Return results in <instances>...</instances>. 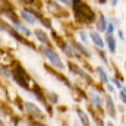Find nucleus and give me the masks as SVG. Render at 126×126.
I'll return each mask as SVG.
<instances>
[{"label":"nucleus","mask_w":126,"mask_h":126,"mask_svg":"<svg viewBox=\"0 0 126 126\" xmlns=\"http://www.w3.org/2000/svg\"><path fill=\"white\" fill-rule=\"evenodd\" d=\"M32 126H46V125H43V123H32Z\"/></svg>","instance_id":"6ab92c4d"},{"label":"nucleus","mask_w":126,"mask_h":126,"mask_svg":"<svg viewBox=\"0 0 126 126\" xmlns=\"http://www.w3.org/2000/svg\"><path fill=\"white\" fill-rule=\"evenodd\" d=\"M73 12H75L76 19L81 22H93L95 19V13L93 12V9L81 0L73 1Z\"/></svg>","instance_id":"f257e3e1"},{"label":"nucleus","mask_w":126,"mask_h":126,"mask_svg":"<svg viewBox=\"0 0 126 126\" xmlns=\"http://www.w3.org/2000/svg\"><path fill=\"white\" fill-rule=\"evenodd\" d=\"M12 27H15L18 31H21L22 34H25V35H31V32H30V30L28 28H25V27H22L21 24H18V22H13V25Z\"/></svg>","instance_id":"9b49d317"},{"label":"nucleus","mask_w":126,"mask_h":126,"mask_svg":"<svg viewBox=\"0 0 126 126\" xmlns=\"http://www.w3.org/2000/svg\"><path fill=\"white\" fill-rule=\"evenodd\" d=\"M81 38H82L84 41H87V34H85L84 31H81Z\"/></svg>","instance_id":"f3484780"},{"label":"nucleus","mask_w":126,"mask_h":126,"mask_svg":"<svg viewBox=\"0 0 126 126\" xmlns=\"http://www.w3.org/2000/svg\"><path fill=\"white\" fill-rule=\"evenodd\" d=\"M106 40H107V46H109L110 53H114L116 51V40H114L113 34H107L106 35Z\"/></svg>","instance_id":"423d86ee"},{"label":"nucleus","mask_w":126,"mask_h":126,"mask_svg":"<svg viewBox=\"0 0 126 126\" xmlns=\"http://www.w3.org/2000/svg\"><path fill=\"white\" fill-rule=\"evenodd\" d=\"M21 16H22L24 21H27V22H30V24H34V22L37 21L35 16H32V12H30V10H24Z\"/></svg>","instance_id":"6e6552de"},{"label":"nucleus","mask_w":126,"mask_h":126,"mask_svg":"<svg viewBox=\"0 0 126 126\" xmlns=\"http://www.w3.org/2000/svg\"><path fill=\"white\" fill-rule=\"evenodd\" d=\"M59 1H62V3H64V4H70V3H73L72 0H59Z\"/></svg>","instance_id":"a211bd4d"},{"label":"nucleus","mask_w":126,"mask_h":126,"mask_svg":"<svg viewBox=\"0 0 126 126\" xmlns=\"http://www.w3.org/2000/svg\"><path fill=\"white\" fill-rule=\"evenodd\" d=\"M98 1H100V3H106L107 0H98Z\"/></svg>","instance_id":"b1692460"},{"label":"nucleus","mask_w":126,"mask_h":126,"mask_svg":"<svg viewBox=\"0 0 126 126\" xmlns=\"http://www.w3.org/2000/svg\"><path fill=\"white\" fill-rule=\"evenodd\" d=\"M13 78H15V81L21 85V87H24V88H28V76H27V73L22 70V67L21 66H18L16 67V70L13 72Z\"/></svg>","instance_id":"7ed1b4c3"},{"label":"nucleus","mask_w":126,"mask_h":126,"mask_svg":"<svg viewBox=\"0 0 126 126\" xmlns=\"http://www.w3.org/2000/svg\"><path fill=\"white\" fill-rule=\"evenodd\" d=\"M90 37H91L93 43H94L97 47H100V48H103V47H104V43H103V40H101L100 34H97V32H91V34H90Z\"/></svg>","instance_id":"0eeeda50"},{"label":"nucleus","mask_w":126,"mask_h":126,"mask_svg":"<svg viewBox=\"0 0 126 126\" xmlns=\"http://www.w3.org/2000/svg\"><path fill=\"white\" fill-rule=\"evenodd\" d=\"M90 95H91V101L94 103L97 107H100V106H101V98H100V95L97 94V93H94V91H93Z\"/></svg>","instance_id":"ddd939ff"},{"label":"nucleus","mask_w":126,"mask_h":126,"mask_svg":"<svg viewBox=\"0 0 126 126\" xmlns=\"http://www.w3.org/2000/svg\"><path fill=\"white\" fill-rule=\"evenodd\" d=\"M72 126H79V125H78L76 122H73V123H72Z\"/></svg>","instance_id":"5701e85b"},{"label":"nucleus","mask_w":126,"mask_h":126,"mask_svg":"<svg viewBox=\"0 0 126 126\" xmlns=\"http://www.w3.org/2000/svg\"><path fill=\"white\" fill-rule=\"evenodd\" d=\"M35 35H37V38H38L41 43H44V44H48V38H47V35L41 31V30H37V31H35Z\"/></svg>","instance_id":"9d476101"},{"label":"nucleus","mask_w":126,"mask_h":126,"mask_svg":"<svg viewBox=\"0 0 126 126\" xmlns=\"http://www.w3.org/2000/svg\"><path fill=\"white\" fill-rule=\"evenodd\" d=\"M24 1H27V3H32L34 0H24Z\"/></svg>","instance_id":"4be33fe9"},{"label":"nucleus","mask_w":126,"mask_h":126,"mask_svg":"<svg viewBox=\"0 0 126 126\" xmlns=\"http://www.w3.org/2000/svg\"><path fill=\"white\" fill-rule=\"evenodd\" d=\"M97 70H98V75L101 76V81L109 85V76H107V73L104 72V69H103V67H97Z\"/></svg>","instance_id":"f8f14e48"},{"label":"nucleus","mask_w":126,"mask_h":126,"mask_svg":"<svg viewBox=\"0 0 126 126\" xmlns=\"http://www.w3.org/2000/svg\"><path fill=\"white\" fill-rule=\"evenodd\" d=\"M106 107H107V113H109L111 117H114V116H116V110H114V104H113V100H111L110 95L106 97Z\"/></svg>","instance_id":"39448f33"},{"label":"nucleus","mask_w":126,"mask_h":126,"mask_svg":"<svg viewBox=\"0 0 126 126\" xmlns=\"http://www.w3.org/2000/svg\"><path fill=\"white\" fill-rule=\"evenodd\" d=\"M120 98H122V101L126 104V91H122L120 93Z\"/></svg>","instance_id":"2eb2a0df"},{"label":"nucleus","mask_w":126,"mask_h":126,"mask_svg":"<svg viewBox=\"0 0 126 126\" xmlns=\"http://www.w3.org/2000/svg\"><path fill=\"white\" fill-rule=\"evenodd\" d=\"M76 113H78V116H79V119H81V123H82V125H84V126H90V120H88L87 114H85L82 110H78Z\"/></svg>","instance_id":"1a4fd4ad"},{"label":"nucleus","mask_w":126,"mask_h":126,"mask_svg":"<svg viewBox=\"0 0 126 126\" xmlns=\"http://www.w3.org/2000/svg\"><path fill=\"white\" fill-rule=\"evenodd\" d=\"M113 82L116 84V87H117V88H122V84H120V82H119V81H117L116 78H113Z\"/></svg>","instance_id":"dca6fc26"},{"label":"nucleus","mask_w":126,"mask_h":126,"mask_svg":"<svg viewBox=\"0 0 126 126\" xmlns=\"http://www.w3.org/2000/svg\"><path fill=\"white\" fill-rule=\"evenodd\" d=\"M43 53L47 56V59L50 60L51 64H54L56 67H59V69H63L64 66H63L62 60H60V57H59V54L56 53V51H53L51 48H48V47H43Z\"/></svg>","instance_id":"f03ea898"},{"label":"nucleus","mask_w":126,"mask_h":126,"mask_svg":"<svg viewBox=\"0 0 126 126\" xmlns=\"http://www.w3.org/2000/svg\"><path fill=\"white\" fill-rule=\"evenodd\" d=\"M117 1H119V0H113V1H111V4H113V6H116V4H117Z\"/></svg>","instance_id":"aec40b11"},{"label":"nucleus","mask_w":126,"mask_h":126,"mask_svg":"<svg viewBox=\"0 0 126 126\" xmlns=\"http://www.w3.org/2000/svg\"><path fill=\"white\" fill-rule=\"evenodd\" d=\"M107 126H114V125H113L111 122H107Z\"/></svg>","instance_id":"412c9836"},{"label":"nucleus","mask_w":126,"mask_h":126,"mask_svg":"<svg viewBox=\"0 0 126 126\" xmlns=\"http://www.w3.org/2000/svg\"><path fill=\"white\" fill-rule=\"evenodd\" d=\"M24 107H25V110H27L30 114L35 116V117H37V116H38V117H43V113H41V110H40V109H38L35 104H32V103H25V106H24Z\"/></svg>","instance_id":"20e7f679"},{"label":"nucleus","mask_w":126,"mask_h":126,"mask_svg":"<svg viewBox=\"0 0 126 126\" xmlns=\"http://www.w3.org/2000/svg\"><path fill=\"white\" fill-rule=\"evenodd\" d=\"M107 22H106V18H104V15H100V21H98V30L100 31H104V30H107Z\"/></svg>","instance_id":"4468645a"}]
</instances>
